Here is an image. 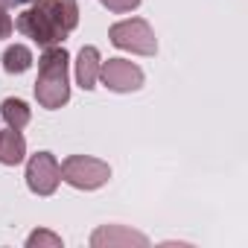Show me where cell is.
Here are the masks:
<instances>
[{
    "label": "cell",
    "mask_w": 248,
    "mask_h": 248,
    "mask_svg": "<svg viewBox=\"0 0 248 248\" xmlns=\"http://www.w3.org/2000/svg\"><path fill=\"white\" fill-rule=\"evenodd\" d=\"M79 27V6L76 0H35L15 21V30L32 38L38 47L62 44Z\"/></svg>",
    "instance_id": "1"
},
{
    "label": "cell",
    "mask_w": 248,
    "mask_h": 248,
    "mask_svg": "<svg viewBox=\"0 0 248 248\" xmlns=\"http://www.w3.org/2000/svg\"><path fill=\"white\" fill-rule=\"evenodd\" d=\"M67 67H70V53L62 44L44 47V53L38 59V79H35V99L41 108L56 111L70 102Z\"/></svg>",
    "instance_id": "2"
},
{
    "label": "cell",
    "mask_w": 248,
    "mask_h": 248,
    "mask_svg": "<svg viewBox=\"0 0 248 248\" xmlns=\"http://www.w3.org/2000/svg\"><path fill=\"white\" fill-rule=\"evenodd\" d=\"M108 41L117 50H129L135 56H155L158 53V38H155L149 21H143V18H126V21L111 24Z\"/></svg>",
    "instance_id": "3"
},
{
    "label": "cell",
    "mask_w": 248,
    "mask_h": 248,
    "mask_svg": "<svg viewBox=\"0 0 248 248\" xmlns=\"http://www.w3.org/2000/svg\"><path fill=\"white\" fill-rule=\"evenodd\" d=\"M108 178H111V167L99 158L67 155L62 161V181L70 184L73 190H99L102 184H108Z\"/></svg>",
    "instance_id": "4"
},
{
    "label": "cell",
    "mask_w": 248,
    "mask_h": 248,
    "mask_svg": "<svg viewBox=\"0 0 248 248\" xmlns=\"http://www.w3.org/2000/svg\"><path fill=\"white\" fill-rule=\"evenodd\" d=\"M99 82L114 93H132L143 88L146 73L129 59H108L99 64Z\"/></svg>",
    "instance_id": "5"
},
{
    "label": "cell",
    "mask_w": 248,
    "mask_h": 248,
    "mask_svg": "<svg viewBox=\"0 0 248 248\" xmlns=\"http://www.w3.org/2000/svg\"><path fill=\"white\" fill-rule=\"evenodd\" d=\"M62 184V164L53 152H35L27 161V187L35 196H53Z\"/></svg>",
    "instance_id": "6"
},
{
    "label": "cell",
    "mask_w": 248,
    "mask_h": 248,
    "mask_svg": "<svg viewBox=\"0 0 248 248\" xmlns=\"http://www.w3.org/2000/svg\"><path fill=\"white\" fill-rule=\"evenodd\" d=\"M93 248H117V245H149L146 233H138L126 225H99L91 233Z\"/></svg>",
    "instance_id": "7"
},
{
    "label": "cell",
    "mask_w": 248,
    "mask_h": 248,
    "mask_svg": "<svg viewBox=\"0 0 248 248\" xmlns=\"http://www.w3.org/2000/svg\"><path fill=\"white\" fill-rule=\"evenodd\" d=\"M99 64H102V56L93 44L82 47L79 56H76V85L82 91H93L96 82H99Z\"/></svg>",
    "instance_id": "8"
},
{
    "label": "cell",
    "mask_w": 248,
    "mask_h": 248,
    "mask_svg": "<svg viewBox=\"0 0 248 248\" xmlns=\"http://www.w3.org/2000/svg\"><path fill=\"white\" fill-rule=\"evenodd\" d=\"M27 158V140L18 129H3L0 132V164L3 167H18Z\"/></svg>",
    "instance_id": "9"
},
{
    "label": "cell",
    "mask_w": 248,
    "mask_h": 248,
    "mask_svg": "<svg viewBox=\"0 0 248 248\" xmlns=\"http://www.w3.org/2000/svg\"><path fill=\"white\" fill-rule=\"evenodd\" d=\"M0 117H3V123L9 129H27L30 126V120H32V108L24 102V99H18V96H9V99H3L0 102Z\"/></svg>",
    "instance_id": "10"
},
{
    "label": "cell",
    "mask_w": 248,
    "mask_h": 248,
    "mask_svg": "<svg viewBox=\"0 0 248 248\" xmlns=\"http://www.w3.org/2000/svg\"><path fill=\"white\" fill-rule=\"evenodd\" d=\"M32 62L35 59H32V50L27 44H12L3 53V70L6 73H27L32 67Z\"/></svg>",
    "instance_id": "11"
},
{
    "label": "cell",
    "mask_w": 248,
    "mask_h": 248,
    "mask_svg": "<svg viewBox=\"0 0 248 248\" xmlns=\"http://www.w3.org/2000/svg\"><path fill=\"white\" fill-rule=\"evenodd\" d=\"M27 248H62V236L47 228H38L27 236Z\"/></svg>",
    "instance_id": "12"
},
{
    "label": "cell",
    "mask_w": 248,
    "mask_h": 248,
    "mask_svg": "<svg viewBox=\"0 0 248 248\" xmlns=\"http://www.w3.org/2000/svg\"><path fill=\"white\" fill-rule=\"evenodd\" d=\"M99 3L108 12H114V15H126V12H132V9L140 6V0H99Z\"/></svg>",
    "instance_id": "13"
},
{
    "label": "cell",
    "mask_w": 248,
    "mask_h": 248,
    "mask_svg": "<svg viewBox=\"0 0 248 248\" xmlns=\"http://www.w3.org/2000/svg\"><path fill=\"white\" fill-rule=\"evenodd\" d=\"M12 30H15V21H12V15H9V6L0 3V38H9Z\"/></svg>",
    "instance_id": "14"
},
{
    "label": "cell",
    "mask_w": 248,
    "mask_h": 248,
    "mask_svg": "<svg viewBox=\"0 0 248 248\" xmlns=\"http://www.w3.org/2000/svg\"><path fill=\"white\" fill-rule=\"evenodd\" d=\"M3 6H24V3H35V0H0Z\"/></svg>",
    "instance_id": "15"
}]
</instances>
